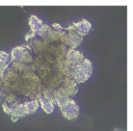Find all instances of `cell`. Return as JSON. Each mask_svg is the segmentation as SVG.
<instances>
[{"label":"cell","instance_id":"6da1fadb","mask_svg":"<svg viewBox=\"0 0 133 131\" xmlns=\"http://www.w3.org/2000/svg\"><path fill=\"white\" fill-rule=\"evenodd\" d=\"M74 26V30L79 34V35H85L87 34L89 28H90V24L86 21V20H82L81 22L79 23H76V24H73Z\"/></svg>","mask_w":133,"mask_h":131},{"label":"cell","instance_id":"7a4b0ae2","mask_svg":"<svg viewBox=\"0 0 133 131\" xmlns=\"http://www.w3.org/2000/svg\"><path fill=\"white\" fill-rule=\"evenodd\" d=\"M10 60V54L6 52H0V79L3 77L6 67Z\"/></svg>","mask_w":133,"mask_h":131},{"label":"cell","instance_id":"3957f363","mask_svg":"<svg viewBox=\"0 0 133 131\" xmlns=\"http://www.w3.org/2000/svg\"><path fill=\"white\" fill-rule=\"evenodd\" d=\"M39 104L47 113H51L53 111V104L48 96H42V98H39Z\"/></svg>","mask_w":133,"mask_h":131},{"label":"cell","instance_id":"277c9868","mask_svg":"<svg viewBox=\"0 0 133 131\" xmlns=\"http://www.w3.org/2000/svg\"><path fill=\"white\" fill-rule=\"evenodd\" d=\"M24 104H25V107H26L27 114H30V113H33L34 111L37 110V108L39 106V101H37V100H30V101L24 102Z\"/></svg>","mask_w":133,"mask_h":131},{"label":"cell","instance_id":"5b68a950","mask_svg":"<svg viewBox=\"0 0 133 131\" xmlns=\"http://www.w3.org/2000/svg\"><path fill=\"white\" fill-rule=\"evenodd\" d=\"M29 24H30V27H31L32 32H36V31L42 27L43 22H42L39 19H37L35 16H32V17L30 18V20H29Z\"/></svg>","mask_w":133,"mask_h":131},{"label":"cell","instance_id":"8992f818","mask_svg":"<svg viewBox=\"0 0 133 131\" xmlns=\"http://www.w3.org/2000/svg\"><path fill=\"white\" fill-rule=\"evenodd\" d=\"M0 86H1V79H0Z\"/></svg>","mask_w":133,"mask_h":131}]
</instances>
